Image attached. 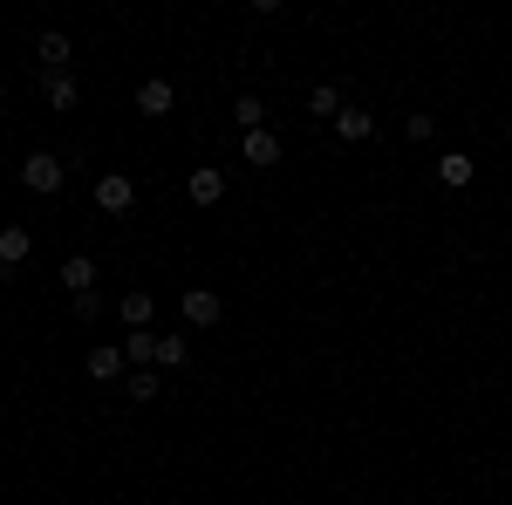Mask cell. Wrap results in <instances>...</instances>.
Masks as SVG:
<instances>
[{
    "instance_id": "1",
    "label": "cell",
    "mask_w": 512,
    "mask_h": 505,
    "mask_svg": "<svg viewBox=\"0 0 512 505\" xmlns=\"http://www.w3.org/2000/svg\"><path fill=\"white\" fill-rule=\"evenodd\" d=\"M21 185H28L35 198H55L62 185H69V164H62L55 151H35V157H21Z\"/></svg>"
},
{
    "instance_id": "2",
    "label": "cell",
    "mask_w": 512,
    "mask_h": 505,
    "mask_svg": "<svg viewBox=\"0 0 512 505\" xmlns=\"http://www.w3.org/2000/svg\"><path fill=\"white\" fill-rule=\"evenodd\" d=\"M171 103H178V89L164 76H151L144 89H137V117H171Z\"/></svg>"
},
{
    "instance_id": "3",
    "label": "cell",
    "mask_w": 512,
    "mask_h": 505,
    "mask_svg": "<svg viewBox=\"0 0 512 505\" xmlns=\"http://www.w3.org/2000/svg\"><path fill=\"white\" fill-rule=\"evenodd\" d=\"M239 157H246L253 171H267V164H280V137L274 130H253V137H239Z\"/></svg>"
},
{
    "instance_id": "4",
    "label": "cell",
    "mask_w": 512,
    "mask_h": 505,
    "mask_svg": "<svg viewBox=\"0 0 512 505\" xmlns=\"http://www.w3.org/2000/svg\"><path fill=\"white\" fill-rule=\"evenodd\" d=\"M185 192H192V205H219V198H226V171H212V164H198L192 178H185Z\"/></svg>"
},
{
    "instance_id": "5",
    "label": "cell",
    "mask_w": 512,
    "mask_h": 505,
    "mask_svg": "<svg viewBox=\"0 0 512 505\" xmlns=\"http://www.w3.org/2000/svg\"><path fill=\"white\" fill-rule=\"evenodd\" d=\"M62 287H69V301H76V294H96V260H89V253H69V260H62Z\"/></svg>"
},
{
    "instance_id": "6",
    "label": "cell",
    "mask_w": 512,
    "mask_h": 505,
    "mask_svg": "<svg viewBox=\"0 0 512 505\" xmlns=\"http://www.w3.org/2000/svg\"><path fill=\"white\" fill-rule=\"evenodd\" d=\"M130 178H123V171H103V178H96V205H103V212H130Z\"/></svg>"
},
{
    "instance_id": "7",
    "label": "cell",
    "mask_w": 512,
    "mask_h": 505,
    "mask_svg": "<svg viewBox=\"0 0 512 505\" xmlns=\"http://www.w3.org/2000/svg\"><path fill=\"white\" fill-rule=\"evenodd\" d=\"M472 178H478V164H472L465 151H444V157H437V185H451V192H465Z\"/></svg>"
},
{
    "instance_id": "8",
    "label": "cell",
    "mask_w": 512,
    "mask_h": 505,
    "mask_svg": "<svg viewBox=\"0 0 512 505\" xmlns=\"http://www.w3.org/2000/svg\"><path fill=\"white\" fill-rule=\"evenodd\" d=\"M35 55H41V69H48V76H62V69L76 62V48H69V35H55V28H48V35L35 41Z\"/></svg>"
},
{
    "instance_id": "9",
    "label": "cell",
    "mask_w": 512,
    "mask_h": 505,
    "mask_svg": "<svg viewBox=\"0 0 512 505\" xmlns=\"http://www.w3.org/2000/svg\"><path fill=\"white\" fill-rule=\"evenodd\" d=\"M185 321H192V328H212V321H219V294H212V287H185Z\"/></svg>"
},
{
    "instance_id": "10",
    "label": "cell",
    "mask_w": 512,
    "mask_h": 505,
    "mask_svg": "<svg viewBox=\"0 0 512 505\" xmlns=\"http://www.w3.org/2000/svg\"><path fill=\"white\" fill-rule=\"evenodd\" d=\"M123 362H130V369H158V335H151V328H130Z\"/></svg>"
},
{
    "instance_id": "11",
    "label": "cell",
    "mask_w": 512,
    "mask_h": 505,
    "mask_svg": "<svg viewBox=\"0 0 512 505\" xmlns=\"http://www.w3.org/2000/svg\"><path fill=\"white\" fill-rule=\"evenodd\" d=\"M82 369H89V383H117L130 362H123V349H89V362H82Z\"/></svg>"
},
{
    "instance_id": "12",
    "label": "cell",
    "mask_w": 512,
    "mask_h": 505,
    "mask_svg": "<svg viewBox=\"0 0 512 505\" xmlns=\"http://www.w3.org/2000/svg\"><path fill=\"white\" fill-rule=\"evenodd\" d=\"M335 137H342V144H369V137H376V117H369V110H342V117H335Z\"/></svg>"
},
{
    "instance_id": "13",
    "label": "cell",
    "mask_w": 512,
    "mask_h": 505,
    "mask_svg": "<svg viewBox=\"0 0 512 505\" xmlns=\"http://www.w3.org/2000/svg\"><path fill=\"white\" fill-rule=\"evenodd\" d=\"M35 253V239H28V226H0V267H21Z\"/></svg>"
},
{
    "instance_id": "14",
    "label": "cell",
    "mask_w": 512,
    "mask_h": 505,
    "mask_svg": "<svg viewBox=\"0 0 512 505\" xmlns=\"http://www.w3.org/2000/svg\"><path fill=\"white\" fill-rule=\"evenodd\" d=\"M117 314H123V328H151V314H158V301H151V294L137 287V294H123V301H117Z\"/></svg>"
},
{
    "instance_id": "15",
    "label": "cell",
    "mask_w": 512,
    "mask_h": 505,
    "mask_svg": "<svg viewBox=\"0 0 512 505\" xmlns=\"http://www.w3.org/2000/svg\"><path fill=\"white\" fill-rule=\"evenodd\" d=\"M308 117H342V89H335V82H315V89H308Z\"/></svg>"
},
{
    "instance_id": "16",
    "label": "cell",
    "mask_w": 512,
    "mask_h": 505,
    "mask_svg": "<svg viewBox=\"0 0 512 505\" xmlns=\"http://www.w3.org/2000/svg\"><path fill=\"white\" fill-rule=\"evenodd\" d=\"M233 123H239V137H253V130L267 123V103H260V96H239V103H233Z\"/></svg>"
},
{
    "instance_id": "17",
    "label": "cell",
    "mask_w": 512,
    "mask_h": 505,
    "mask_svg": "<svg viewBox=\"0 0 512 505\" xmlns=\"http://www.w3.org/2000/svg\"><path fill=\"white\" fill-rule=\"evenodd\" d=\"M158 389H164V376H158V369H130V403H151Z\"/></svg>"
},
{
    "instance_id": "18",
    "label": "cell",
    "mask_w": 512,
    "mask_h": 505,
    "mask_svg": "<svg viewBox=\"0 0 512 505\" xmlns=\"http://www.w3.org/2000/svg\"><path fill=\"white\" fill-rule=\"evenodd\" d=\"M158 369H185V335H158Z\"/></svg>"
},
{
    "instance_id": "19",
    "label": "cell",
    "mask_w": 512,
    "mask_h": 505,
    "mask_svg": "<svg viewBox=\"0 0 512 505\" xmlns=\"http://www.w3.org/2000/svg\"><path fill=\"white\" fill-rule=\"evenodd\" d=\"M48 103H55V110H76V82H69V76H48Z\"/></svg>"
},
{
    "instance_id": "20",
    "label": "cell",
    "mask_w": 512,
    "mask_h": 505,
    "mask_svg": "<svg viewBox=\"0 0 512 505\" xmlns=\"http://www.w3.org/2000/svg\"><path fill=\"white\" fill-rule=\"evenodd\" d=\"M403 137H417V144H424V137H431V117H424V110H410V117H403Z\"/></svg>"
},
{
    "instance_id": "21",
    "label": "cell",
    "mask_w": 512,
    "mask_h": 505,
    "mask_svg": "<svg viewBox=\"0 0 512 505\" xmlns=\"http://www.w3.org/2000/svg\"><path fill=\"white\" fill-rule=\"evenodd\" d=\"M0 96H7V82H0Z\"/></svg>"
}]
</instances>
